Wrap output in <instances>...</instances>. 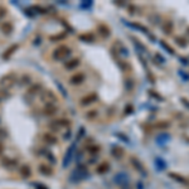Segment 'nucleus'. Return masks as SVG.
Listing matches in <instances>:
<instances>
[{
	"label": "nucleus",
	"instance_id": "nucleus-1",
	"mask_svg": "<svg viewBox=\"0 0 189 189\" xmlns=\"http://www.w3.org/2000/svg\"><path fill=\"white\" fill-rule=\"evenodd\" d=\"M171 139V136L168 132H161L156 136V143L159 145H165L166 143H169V140Z\"/></svg>",
	"mask_w": 189,
	"mask_h": 189
},
{
	"label": "nucleus",
	"instance_id": "nucleus-2",
	"mask_svg": "<svg viewBox=\"0 0 189 189\" xmlns=\"http://www.w3.org/2000/svg\"><path fill=\"white\" fill-rule=\"evenodd\" d=\"M155 166H156L158 170H165L166 169L165 161H164L163 159H160V158H156L155 159Z\"/></svg>",
	"mask_w": 189,
	"mask_h": 189
},
{
	"label": "nucleus",
	"instance_id": "nucleus-3",
	"mask_svg": "<svg viewBox=\"0 0 189 189\" xmlns=\"http://www.w3.org/2000/svg\"><path fill=\"white\" fill-rule=\"evenodd\" d=\"M159 44H160V47H161V48H163V49H164V50H165V52H166V53H169V54H171V56H173V54L175 53V52H174V49H173V48H170V47H169V46H168V44H166L165 42H164V40H160V43H159Z\"/></svg>",
	"mask_w": 189,
	"mask_h": 189
},
{
	"label": "nucleus",
	"instance_id": "nucleus-4",
	"mask_svg": "<svg viewBox=\"0 0 189 189\" xmlns=\"http://www.w3.org/2000/svg\"><path fill=\"white\" fill-rule=\"evenodd\" d=\"M20 174H22L24 178H28V177H30L32 171H30V169L27 165H22V168H20Z\"/></svg>",
	"mask_w": 189,
	"mask_h": 189
},
{
	"label": "nucleus",
	"instance_id": "nucleus-5",
	"mask_svg": "<svg viewBox=\"0 0 189 189\" xmlns=\"http://www.w3.org/2000/svg\"><path fill=\"white\" fill-rule=\"evenodd\" d=\"M169 177H170V178H173V179H175V180H178L179 183L185 184V179H184L183 177H180V175H178V174H169Z\"/></svg>",
	"mask_w": 189,
	"mask_h": 189
},
{
	"label": "nucleus",
	"instance_id": "nucleus-6",
	"mask_svg": "<svg viewBox=\"0 0 189 189\" xmlns=\"http://www.w3.org/2000/svg\"><path fill=\"white\" fill-rule=\"evenodd\" d=\"M83 80V76H82L81 73H78L77 76H74V77H72V83H74V85H77V83H80V82Z\"/></svg>",
	"mask_w": 189,
	"mask_h": 189
},
{
	"label": "nucleus",
	"instance_id": "nucleus-7",
	"mask_svg": "<svg viewBox=\"0 0 189 189\" xmlns=\"http://www.w3.org/2000/svg\"><path fill=\"white\" fill-rule=\"evenodd\" d=\"M107 170H108V164L107 163H104L101 166H98V169H97L98 173H105V171H107Z\"/></svg>",
	"mask_w": 189,
	"mask_h": 189
},
{
	"label": "nucleus",
	"instance_id": "nucleus-8",
	"mask_svg": "<svg viewBox=\"0 0 189 189\" xmlns=\"http://www.w3.org/2000/svg\"><path fill=\"white\" fill-rule=\"evenodd\" d=\"M39 170H40V171H43V174H46V175L52 174V170L48 169V168H47L46 165H40V166H39Z\"/></svg>",
	"mask_w": 189,
	"mask_h": 189
},
{
	"label": "nucleus",
	"instance_id": "nucleus-9",
	"mask_svg": "<svg viewBox=\"0 0 189 189\" xmlns=\"http://www.w3.org/2000/svg\"><path fill=\"white\" fill-rule=\"evenodd\" d=\"M179 76H180V78L183 80L184 82H187V81H189V76L185 73L184 71H179Z\"/></svg>",
	"mask_w": 189,
	"mask_h": 189
},
{
	"label": "nucleus",
	"instance_id": "nucleus-10",
	"mask_svg": "<svg viewBox=\"0 0 189 189\" xmlns=\"http://www.w3.org/2000/svg\"><path fill=\"white\" fill-rule=\"evenodd\" d=\"M156 58H158V59H159V63H161V64H164V63H165V58H164V57H160L159 54H156Z\"/></svg>",
	"mask_w": 189,
	"mask_h": 189
},
{
	"label": "nucleus",
	"instance_id": "nucleus-11",
	"mask_svg": "<svg viewBox=\"0 0 189 189\" xmlns=\"http://www.w3.org/2000/svg\"><path fill=\"white\" fill-rule=\"evenodd\" d=\"M181 101H183V104H184L185 107H188V108H189V102L187 101V100H185V98H181Z\"/></svg>",
	"mask_w": 189,
	"mask_h": 189
},
{
	"label": "nucleus",
	"instance_id": "nucleus-12",
	"mask_svg": "<svg viewBox=\"0 0 189 189\" xmlns=\"http://www.w3.org/2000/svg\"><path fill=\"white\" fill-rule=\"evenodd\" d=\"M180 63H181V62H183V64H188V62H187V59H185V58H180Z\"/></svg>",
	"mask_w": 189,
	"mask_h": 189
},
{
	"label": "nucleus",
	"instance_id": "nucleus-13",
	"mask_svg": "<svg viewBox=\"0 0 189 189\" xmlns=\"http://www.w3.org/2000/svg\"><path fill=\"white\" fill-rule=\"evenodd\" d=\"M3 150H4V146H3V144L0 143V153H3Z\"/></svg>",
	"mask_w": 189,
	"mask_h": 189
}]
</instances>
